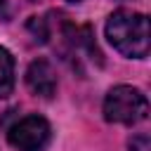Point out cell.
<instances>
[{
	"label": "cell",
	"mask_w": 151,
	"mask_h": 151,
	"mask_svg": "<svg viewBox=\"0 0 151 151\" xmlns=\"http://www.w3.org/2000/svg\"><path fill=\"white\" fill-rule=\"evenodd\" d=\"M106 38L127 59H144L149 54V19L134 9H116L106 19Z\"/></svg>",
	"instance_id": "obj_1"
},
{
	"label": "cell",
	"mask_w": 151,
	"mask_h": 151,
	"mask_svg": "<svg viewBox=\"0 0 151 151\" xmlns=\"http://www.w3.org/2000/svg\"><path fill=\"white\" fill-rule=\"evenodd\" d=\"M104 118L109 123L137 125L149 116V99L139 87L116 85L104 97Z\"/></svg>",
	"instance_id": "obj_2"
},
{
	"label": "cell",
	"mask_w": 151,
	"mask_h": 151,
	"mask_svg": "<svg viewBox=\"0 0 151 151\" xmlns=\"http://www.w3.org/2000/svg\"><path fill=\"white\" fill-rule=\"evenodd\" d=\"M50 123L38 116V113H31V116H24L19 118L9 130H7V139L14 149L19 151H42L50 142Z\"/></svg>",
	"instance_id": "obj_3"
},
{
	"label": "cell",
	"mask_w": 151,
	"mask_h": 151,
	"mask_svg": "<svg viewBox=\"0 0 151 151\" xmlns=\"http://www.w3.org/2000/svg\"><path fill=\"white\" fill-rule=\"evenodd\" d=\"M26 85L38 97H45V99L54 97V92H57V71H54V66L47 59L31 61L28 68H26Z\"/></svg>",
	"instance_id": "obj_4"
},
{
	"label": "cell",
	"mask_w": 151,
	"mask_h": 151,
	"mask_svg": "<svg viewBox=\"0 0 151 151\" xmlns=\"http://www.w3.org/2000/svg\"><path fill=\"white\" fill-rule=\"evenodd\" d=\"M14 90V57L7 47H0V97H9Z\"/></svg>",
	"instance_id": "obj_5"
},
{
	"label": "cell",
	"mask_w": 151,
	"mask_h": 151,
	"mask_svg": "<svg viewBox=\"0 0 151 151\" xmlns=\"http://www.w3.org/2000/svg\"><path fill=\"white\" fill-rule=\"evenodd\" d=\"M127 149H130V151H151V142H149L146 134H134V137L130 139Z\"/></svg>",
	"instance_id": "obj_6"
},
{
	"label": "cell",
	"mask_w": 151,
	"mask_h": 151,
	"mask_svg": "<svg viewBox=\"0 0 151 151\" xmlns=\"http://www.w3.org/2000/svg\"><path fill=\"white\" fill-rule=\"evenodd\" d=\"M2 5H5V0H0V9H2Z\"/></svg>",
	"instance_id": "obj_7"
},
{
	"label": "cell",
	"mask_w": 151,
	"mask_h": 151,
	"mask_svg": "<svg viewBox=\"0 0 151 151\" xmlns=\"http://www.w3.org/2000/svg\"><path fill=\"white\" fill-rule=\"evenodd\" d=\"M68 2H78V0H68Z\"/></svg>",
	"instance_id": "obj_8"
}]
</instances>
